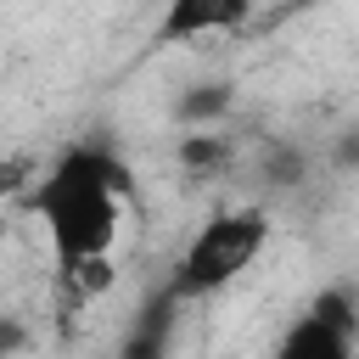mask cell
Returning <instances> with one entry per match:
<instances>
[{
  "mask_svg": "<svg viewBox=\"0 0 359 359\" xmlns=\"http://www.w3.org/2000/svg\"><path fill=\"white\" fill-rule=\"evenodd\" d=\"M269 241V213L258 202H241V208H219L213 219L196 224V236L180 247L174 258V280L168 292L185 303V297H208V292H224L241 269H252V258L264 252Z\"/></svg>",
  "mask_w": 359,
  "mask_h": 359,
  "instance_id": "obj_2",
  "label": "cell"
},
{
  "mask_svg": "<svg viewBox=\"0 0 359 359\" xmlns=\"http://www.w3.org/2000/svg\"><path fill=\"white\" fill-rule=\"evenodd\" d=\"M353 342H359L353 292L325 286L309 303V314H297V325L280 337V359H353Z\"/></svg>",
  "mask_w": 359,
  "mask_h": 359,
  "instance_id": "obj_3",
  "label": "cell"
},
{
  "mask_svg": "<svg viewBox=\"0 0 359 359\" xmlns=\"http://www.w3.org/2000/svg\"><path fill=\"white\" fill-rule=\"evenodd\" d=\"M180 168H191L196 180L224 174V168H230V140H224V135H185V140H180Z\"/></svg>",
  "mask_w": 359,
  "mask_h": 359,
  "instance_id": "obj_6",
  "label": "cell"
},
{
  "mask_svg": "<svg viewBox=\"0 0 359 359\" xmlns=\"http://www.w3.org/2000/svg\"><path fill=\"white\" fill-rule=\"evenodd\" d=\"M34 180V157H0V196H17Z\"/></svg>",
  "mask_w": 359,
  "mask_h": 359,
  "instance_id": "obj_8",
  "label": "cell"
},
{
  "mask_svg": "<svg viewBox=\"0 0 359 359\" xmlns=\"http://www.w3.org/2000/svg\"><path fill=\"white\" fill-rule=\"evenodd\" d=\"M129 202H135V174L112 146H101V140L67 146L45 168V180L34 185V213L50 236L56 269L95 258V252H112L123 236Z\"/></svg>",
  "mask_w": 359,
  "mask_h": 359,
  "instance_id": "obj_1",
  "label": "cell"
},
{
  "mask_svg": "<svg viewBox=\"0 0 359 359\" xmlns=\"http://www.w3.org/2000/svg\"><path fill=\"white\" fill-rule=\"evenodd\" d=\"M62 280L73 286V297H84V303H95V297H107V292L118 286V258H112V252H95V258H79V264H67V269H62Z\"/></svg>",
  "mask_w": 359,
  "mask_h": 359,
  "instance_id": "obj_5",
  "label": "cell"
},
{
  "mask_svg": "<svg viewBox=\"0 0 359 359\" xmlns=\"http://www.w3.org/2000/svg\"><path fill=\"white\" fill-rule=\"evenodd\" d=\"M252 17V0H168L157 22V45H191L208 34H236Z\"/></svg>",
  "mask_w": 359,
  "mask_h": 359,
  "instance_id": "obj_4",
  "label": "cell"
},
{
  "mask_svg": "<svg viewBox=\"0 0 359 359\" xmlns=\"http://www.w3.org/2000/svg\"><path fill=\"white\" fill-rule=\"evenodd\" d=\"M224 107H230V84H196L180 101V118L185 123H213V118H224Z\"/></svg>",
  "mask_w": 359,
  "mask_h": 359,
  "instance_id": "obj_7",
  "label": "cell"
}]
</instances>
